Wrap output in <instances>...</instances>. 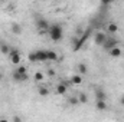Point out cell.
<instances>
[{"label": "cell", "instance_id": "6da1fadb", "mask_svg": "<svg viewBox=\"0 0 124 122\" xmlns=\"http://www.w3.org/2000/svg\"><path fill=\"white\" fill-rule=\"evenodd\" d=\"M48 34H49V37H51L52 42H61L62 37H63V29H62L61 25L54 23V25L49 26V29H48Z\"/></svg>", "mask_w": 124, "mask_h": 122}, {"label": "cell", "instance_id": "7a4b0ae2", "mask_svg": "<svg viewBox=\"0 0 124 122\" xmlns=\"http://www.w3.org/2000/svg\"><path fill=\"white\" fill-rule=\"evenodd\" d=\"M90 34H91V29L88 27V29L84 32V33H82L79 37H75V39L72 40V50H74V52H78V50H79V49L84 46V43L88 40Z\"/></svg>", "mask_w": 124, "mask_h": 122}, {"label": "cell", "instance_id": "3957f363", "mask_svg": "<svg viewBox=\"0 0 124 122\" xmlns=\"http://www.w3.org/2000/svg\"><path fill=\"white\" fill-rule=\"evenodd\" d=\"M49 22L46 20V19H43V17H39L38 20H36V27H38V30L40 32V33H43V32H48L49 29Z\"/></svg>", "mask_w": 124, "mask_h": 122}, {"label": "cell", "instance_id": "277c9868", "mask_svg": "<svg viewBox=\"0 0 124 122\" xmlns=\"http://www.w3.org/2000/svg\"><path fill=\"white\" fill-rule=\"evenodd\" d=\"M107 34L104 33V32H97L95 34H94V42H95V45H98V46H104V43L107 42Z\"/></svg>", "mask_w": 124, "mask_h": 122}, {"label": "cell", "instance_id": "5b68a950", "mask_svg": "<svg viewBox=\"0 0 124 122\" xmlns=\"http://www.w3.org/2000/svg\"><path fill=\"white\" fill-rule=\"evenodd\" d=\"M9 58H10V62L13 63V65H19L20 63V52L17 50V49H12L10 50V53H9Z\"/></svg>", "mask_w": 124, "mask_h": 122}, {"label": "cell", "instance_id": "8992f818", "mask_svg": "<svg viewBox=\"0 0 124 122\" xmlns=\"http://www.w3.org/2000/svg\"><path fill=\"white\" fill-rule=\"evenodd\" d=\"M117 46H120V43H118V40L117 39H111V37H108L107 39V42L104 43V49L107 50V52H110L111 49H114V47H117Z\"/></svg>", "mask_w": 124, "mask_h": 122}, {"label": "cell", "instance_id": "52a82bcc", "mask_svg": "<svg viewBox=\"0 0 124 122\" xmlns=\"http://www.w3.org/2000/svg\"><path fill=\"white\" fill-rule=\"evenodd\" d=\"M12 78H13L16 82H26V81H29V75H28V73H23V75H20V73H17L16 70L12 73Z\"/></svg>", "mask_w": 124, "mask_h": 122}, {"label": "cell", "instance_id": "ba28073f", "mask_svg": "<svg viewBox=\"0 0 124 122\" xmlns=\"http://www.w3.org/2000/svg\"><path fill=\"white\" fill-rule=\"evenodd\" d=\"M35 55H36V61L38 62H46L48 61V58H46V50L39 49V50L35 52Z\"/></svg>", "mask_w": 124, "mask_h": 122}, {"label": "cell", "instance_id": "9c48e42d", "mask_svg": "<svg viewBox=\"0 0 124 122\" xmlns=\"http://www.w3.org/2000/svg\"><path fill=\"white\" fill-rule=\"evenodd\" d=\"M94 93H95V101H105L107 99V93L102 91L101 88H97Z\"/></svg>", "mask_w": 124, "mask_h": 122}, {"label": "cell", "instance_id": "30bf717a", "mask_svg": "<svg viewBox=\"0 0 124 122\" xmlns=\"http://www.w3.org/2000/svg\"><path fill=\"white\" fill-rule=\"evenodd\" d=\"M66 91H68V86H66V83H63V82L58 83V85H56V88H55L56 95H65Z\"/></svg>", "mask_w": 124, "mask_h": 122}, {"label": "cell", "instance_id": "8fae6325", "mask_svg": "<svg viewBox=\"0 0 124 122\" xmlns=\"http://www.w3.org/2000/svg\"><path fill=\"white\" fill-rule=\"evenodd\" d=\"M108 53H110V56H111V58H116V59H117V58H120V56L123 55V50H121V47H120V46H117V47L111 49Z\"/></svg>", "mask_w": 124, "mask_h": 122}, {"label": "cell", "instance_id": "7c38bea8", "mask_svg": "<svg viewBox=\"0 0 124 122\" xmlns=\"http://www.w3.org/2000/svg\"><path fill=\"white\" fill-rule=\"evenodd\" d=\"M46 58H48V61L55 62V61L59 59V55H58L55 50H46Z\"/></svg>", "mask_w": 124, "mask_h": 122}, {"label": "cell", "instance_id": "4fadbf2b", "mask_svg": "<svg viewBox=\"0 0 124 122\" xmlns=\"http://www.w3.org/2000/svg\"><path fill=\"white\" fill-rule=\"evenodd\" d=\"M77 69H78V75H81V76L88 73V66H87L85 63H78Z\"/></svg>", "mask_w": 124, "mask_h": 122}, {"label": "cell", "instance_id": "5bb4252c", "mask_svg": "<svg viewBox=\"0 0 124 122\" xmlns=\"http://www.w3.org/2000/svg\"><path fill=\"white\" fill-rule=\"evenodd\" d=\"M95 108L97 111H105L108 108V103L105 101H95Z\"/></svg>", "mask_w": 124, "mask_h": 122}, {"label": "cell", "instance_id": "9a60e30c", "mask_svg": "<svg viewBox=\"0 0 124 122\" xmlns=\"http://www.w3.org/2000/svg\"><path fill=\"white\" fill-rule=\"evenodd\" d=\"M71 83L72 85H81L82 83V76L81 75H72L71 76Z\"/></svg>", "mask_w": 124, "mask_h": 122}, {"label": "cell", "instance_id": "2e32d148", "mask_svg": "<svg viewBox=\"0 0 124 122\" xmlns=\"http://www.w3.org/2000/svg\"><path fill=\"white\" fill-rule=\"evenodd\" d=\"M10 30H12V33H15V34H20V33H22V26H20V23H12Z\"/></svg>", "mask_w": 124, "mask_h": 122}, {"label": "cell", "instance_id": "e0dca14e", "mask_svg": "<svg viewBox=\"0 0 124 122\" xmlns=\"http://www.w3.org/2000/svg\"><path fill=\"white\" fill-rule=\"evenodd\" d=\"M107 29H108V33L114 34V33H117V32H118V25H117V23H114V22H111V23H108Z\"/></svg>", "mask_w": 124, "mask_h": 122}, {"label": "cell", "instance_id": "ac0fdd59", "mask_svg": "<svg viewBox=\"0 0 124 122\" xmlns=\"http://www.w3.org/2000/svg\"><path fill=\"white\" fill-rule=\"evenodd\" d=\"M49 88H48V86H39V88H38V93H39V96H43V98H45V96H48V95H49Z\"/></svg>", "mask_w": 124, "mask_h": 122}, {"label": "cell", "instance_id": "d6986e66", "mask_svg": "<svg viewBox=\"0 0 124 122\" xmlns=\"http://www.w3.org/2000/svg\"><path fill=\"white\" fill-rule=\"evenodd\" d=\"M10 50H12V47H10L7 43H3V45L0 46V53H1V55H7V56H9Z\"/></svg>", "mask_w": 124, "mask_h": 122}, {"label": "cell", "instance_id": "ffe728a7", "mask_svg": "<svg viewBox=\"0 0 124 122\" xmlns=\"http://www.w3.org/2000/svg\"><path fill=\"white\" fill-rule=\"evenodd\" d=\"M16 72H17V73H20V75L28 73V68H26V66H23V65H19V66L16 68Z\"/></svg>", "mask_w": 124, "mask_h": 122}, {"label": "cell", "instance_id": "44dd1931", "mask_svg": "<svg viewBox=\"0 0 124 122\" xmlns=\"http://www.w3.org/2000/svg\"><path fill=\"white\" fill-rule=\"evenodd\" d=\"M78 101H79V103H87L88 102V96L85 93H79L78 95Z\"/></svg>", "mask_w": 124, "mask_h": 122}, {"label": "cell", "instance_id": "7402d4cb", "mask_svg": "<svg viewBox=\"0 0 124 122\" xmlns=\"http://www.w3.org/2000/svg\"><path fill=\"white\" fill-rule=\"evenodd\" d=\"M68 103H69V105H79L78 96H71V98L68 99Z\"/></svg>", "mask_w": 124, "mask_h": 122}, {"label": "cell", "instance_id": "603a6c76", "mask_svg": "<svg viewBox=\"0 0 124 122\" xmlns=\"http://www.w3.org/2000/svg\"><path fill=\"white\" fill-rule=\"evenodd\" d=\"M43 78H45V76H43V73H42V72H36V73L33 75V79H35V81H38V82L43 81Z\"/></svg>", "mask_w": 124, "mask_h": 122}, {"label": "cell", "instance_id": "cb8c5ba5", "mask_svg": "<svg viewBox=\"0 0 124 122\" xmlns=\"http://www.w3.org/2000/svg\"><path fill=\"white\" fill-rule=\"evenodd\" d=\"M28 59H29V62H32V63H35L36 61V55H35V52H31L29 55H28Z\"/></svg>", "mask_w": 124, "mask_h": 122}, {"label": "cell", "instance_id": "d4e9b609", "mask_svg": "<svg viewBox=\"0 0 124 122\" xmlns=\"http://www.w3.org/2000/svg\"><path fill=\"white\" fill-rule=\"evenodd\" d=\"M13 122H23L20 115H13Z\"/></svg>", "mask_w": 124, "mask_h": 122}, {"label": "cell", "instance_id": "484cf974", "mask_svg": "<svg viewBox=\"0 0 124 122\" xmlns=\"http://www.w3.org/2000/svg\"><path fill=\"white\" fill-rule=\"evenodd\" d=\"M48 75H49V76H52V78H54V76H55V75H56V73H55V70H54V69H48Z\"/></svg>", "mask_w": 124, "mask_h": 122}, {"label": "cell", "instance_id": "4316f807", "mask_svg": "<svg viewBox=\"0 0 124 122\" xmlns=\"http://www.w3.org/2000/svg\"><path fill=\"white\" fill-rule=\"evenodd\" d=\"M120 105H121V106H124V95L120 98Z\"/></svg>", "mask_w": 124, "mask_h": 122}, {"label": "cell", "instance_id": "83f0119b", "mask_svg": "<svg viewBox=\"0 0 124 122\" xmlns=\"http://www.w3.org/2000/svg\"><path fill=\"white\" fill-rule=\"evenodd\" d=\"M101 4H102V6H110V3H108V1H101Z\"/></svg>", "mask_w": 124, "mask_h": 122}, {"label": "cell", "instance_id": "f1b7e54d", "mask_svg": "<svg viewBox=\"0 0 124 122\" xmlns=\"http://www.w3.org/2000/svg\"><path fill=\"white\" fill-rule=\"evenodd\" d=\"M0 122H9V119H6V118H0Z\"/></svg>", "mask_w": 124, "mask_h": 122}, {"label": "cell", "instance_id": "f546056e", "mask_svg": "<svg viewBox=\"0 0 124 122\" xmlns=\"http://www.w3.org/2000/svg\"><path fill=\"white\" fill-rule=\"evenodd\" d=\"M1 79H3V75H1V72H0V81H1Z\"/></svg>", "mask_w": 124, "mask_h": 122}, {"label": "cell", "instance_id": "4dcf8cb0", "mask_svg": "<svg viewBox=\"0 0 124 122\" xmlns=\"http://www.w3.org/2000/svg\"><path fill=\"white\" fill-rule=\"evenodd\" d=\"M1 45H3V42H1V39H0V46H1Z\"/></svg>", "mask_w": 124, "mask_h": 122}]
</instances>
